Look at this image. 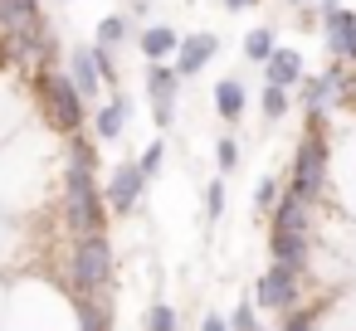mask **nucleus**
<instances>
[{
	"mask_svg": "<svg viewBox=\"0 0 356 331\" xmlns=\"http://www.w3.org/2000/svg\"><path fill=\"white\" fill-rule=\"evenodd\" d=\"M327 190H332V142L322 132V117H312L307 132H302V142H298V151H293L283 195H293V200H302V205L317 210L327 200Z\"/></svg>",
	"mask_w": 356,
	"mask_h": 331,
	"instance_id": "obj_1",
	"label": "nucleus"
},
{
	"mask_svg": "<svg viewBox=\"0 0 356 331\" xmlns=\"http://www.w3.org/2000/svg\"><path fill=\"white\" fill-rule=\"evenodd\" d=\"M69 282L79 302L113 297V239L108 234H79L69 244Z\"/></svg>",
	"mask_w": 356,
	"mask_h": 331,
	"instance_id": "obj_2",
	"label": "nucleus"
},
{
	"mask_svg": "<svg viewBox=\"0 0 356 331\" xmlns=\"http://www.w3.org/2000/svg\"><path fill=\"white\" fill-rule=\"evenodd\" d=\"M35 93H40V112H44V122L59 132V137H79V127H83V98H79V88H74V78L69 74H59V69H40L35 74Z\"/></svg>",
	"mask_w": 356,
	"mask_h": 331,
	"instance_id": "obj_3",
	"label": "nucleus"
},
{
	"mask_svg": "<svg viewBox=\"0 0 356 331\" xmlns=\"http://www.w3.org/2000/svg\"><path fill=\"white\" fill-rule=\"evenodd\" d=\"M302 273H293V268H268V273H259V282H254V302H259V312H278V316H288V312H298L302 307Z\"/></svg>",
	"mask_w": 356,
	"mask_h": 331,
	"instance_id": "obj_4",
	"label": "nucleus"
},
{
	"mask_svg": "<svg viewBox=\"0 0 356 331\" xmlns=\"http://www.w3.org/2000/svg\"><path fill=\"white\" fill-rule=\"evenodd\" d=\"M147 98H152V122L166 132L176 122V98H181V74L171 64H147Z\"/></svg>",
	"mask_w": 356,
	"mask_h": 331,
	"instance_id": "obj_5",
	"label": "nucleus"
},
{
	"mask_svg": "<svg viewBox=\"0 0 356 331\" xmlns=\"http://www.w3.org/2000/svg\"><path fill=\"white\" fill-rule=\"evenodd\" d=\"M142 195H147V176H142V166H137V161H122V166L108 176V185H103L108 210H113V214H122V219L142 205Z\"/></svg>",
	"mask_w": 356,
	"mask_h": 331,
	"instance_id": "obj_6",
	"label": "nucleus"
},
{
	"mask_svg": "<svg viewBox=\"0 0 356 331\" xmlns=\"http://www.w3.org/2000/svg\"><path fill=\"white\" fill-rule=\"evenodd\" d=\"M341 88H346V69H341V64H332V69H322V74H307V78L298 83L302 108H307L312 117H327V108L341 103Z\"/></svg>",
	"mask_w": 356,
	"mask_h": 331,
	"instance_id": "obj_7",
	"label": "nucleus"
},
{
	"mask_svg": "<svg viewBox=\"0 0 356 331\" xmlns=\"http://www.w3.org/2000/svg\"><path fill=\"white\" fill-rule=\"evenodd\" d=\"M322 35H327V54L332 64H351L356 69V10L337 6L322 15Z\"/></svg>",
	"mask_w": 356,
	"mask_h": 331,
	"instance_id": "obj_8",
	"label": "nucleus"
},
{
	"mask_svg": "<svg viewBox=\"0 0 356 331\" xmlns=\"http://www.w3.org/2000/svg\"><path fill=\"white\" fill-rule=\"evenodd\" d=\"M69 78H74L79 98H83L88 108L103 98V69H98V54H93V44H74V49H69Z\"/></svg>",
	"mask_w": 356,
	"mask_h": 331,
	"instance_id": "obj_9",
	"label": "nucleus"
},
{
	"mask_svg": "<svg viewBox=\"0 0 356 331\" xmlns=\"http://www.w3.org/2000/svg\"><path fill=\"white\" fill-rule=\"evenodd\" d=\"M220 54V35H210V30H200V35H181V49H176V74H181V83L186 78H195L210 59Z\"/></svg>",
	"mask_w": 356,
	"mask_h": 331,
	"instance_id": "obj_10",
	"label": "nucleus"
},
{
	"mask_svg": "<svg viewBox=\"0 0 356 331\" xmlns=\"http://www.w3.org/2000/svg\"><path fill=\"white\" fill-rule=\"evenodd\" d=\"M268 234H317V210L302 205V200H293V195H278Z\"/></svg>",
	"mask_w": 356,
	"mask_h": 331,
	"instance_id": "obj_11",
	"label": "nucleus"
},
{
	"mask_svg": "<svg viewBox=\"0 0 356 331\" xmlns=\"http://www.w3.org/2000/svg\"><path fill=\"white\" fill-rule=\"evenodd\" d=\"M268 253L278 268H293V273H312V234H268Z\"/></svg>",
	"mask_w": 356,
	"mask_h": 331,
	"instance_id": "obj_12",
	"label": "nucleus"
},
{
	"mask_svg": "<svg viewBox=\"0 0 356 331\" xmlns=\"http://www.w3.org/2000/svg\"><path fill=\"white\" fill-rule=\"evenodd\" d=\"M127 122H132V98H127V93H113V98L93 112V137H98V142H118V137L127 132Z\"/></svg>",
	"mask_w": 356,
	"mask_h": 331,
	"instance_id": "obj_13",
	"label": "nucleus"
},
{
	"mask_svg": "<svg viewBox=\"0 0 356 331\" xmlns=\"http://www.w3.org/2000/svg\"><path fill=\"white\" fill-rule=\"evenodd\" d=\"M307 78V64L298 49H273V59L264 64V83L268 88H298Z\"/></svg>",
	"mask_w": 356,
	"mask_h": 331,
	"instance_id": "obj_14",
	"label": "nucleus"
},
{
	"mask_svg": "<svg viewBox=\"0 0 356 331\" xmlns=\"http://www.w3.org/2000/svg\"><path fill=\"white\" fill-rule=\"evenodd\" d=\"M137 49L147 54V64H166V59H176L181 35H176L171 25H147V30L137 35Z\"/></svg>",
	"mask_w": 356,
	"mask_h": 331,
	"instance_id": "obj_15",
	"label": "nucleus"
},
{
	"mask_svg": "<svg viewBox=\"0 0 356 331\" xmlns=\"http://www.w3.org/2000/svg\"><path fill=\"white\" fill-rule=\"evenodd\" d=\"M244 103H249V93H244L239 74H229V78L215 83V112H220V122H239L244 117Z\"/></svg>",
	"mask_w": 356,
	"mask_h": 331,
	"instance_id": "obj_16",
	"label": "nucleus"
},
{
	"mask_svg": "<svg viewBox=\"0 0 356 331\" xmlns=\"http://www.w3.org/2000/svg\"><path fill=\"white\" fill-rule=\"evenodd\" d=\"M127 40H132V20H127V15H108V20H98L93 49H103V54H118Z\"/></svg>",
	"mask_w": 356,
	"mask_h": 331,
	"instance_id": "obj_17",
	"label": "nucleus"
},
{
	"mask_svg": "<svg viewBox=\"0 0 356 331\" xmlns=\"http://www.w3.org/2000/svg\"><path fill=\"white\" fill-rule=\"evenodd\" d=\"M273 49H278V35H273L268 25H259V30H249V35H244V59L268 64V59H273Z\"/></svg>",
	"mask_w": 356,
	"mask_h": 331,
	"instance_id": "obj_18",
	"label": "nucleus"
},
{
	"mask_svg": "<svg viewBox=\"0 0 356 331\" xmlns=\"http://www.w3.org/2000/svg\"><path fill=\"white\" fill-rule=\"evenodd\" d=\"M278 331H322V312L317 307H298V312L278 316Z\"/></svg>",
	"mask_w": 356,
	"mask_h": 331,
	"instance_id": "obj_19",
	"label": "nucleus"
},
{
	"mask_svg": "<svg viewBox=\"0 0 356 331\" xmlns=\"http://www.w3.org/2000/svg\"><path fill=\"white\" fill-rule=\"evenodd\" d=\"M259 108H264V117H268V122L288 117V88H268V83H264V93H259Z\"/></svg>",
	"mask_w": 356,
	"mask_h": 331,
	"instance_id": "obj_20",
	"label": "nucleus"
},
{
	"mask_svg": "<svg viewBox=\"0 0 356 331\" xmlns=\"http://www.w3.org/2000/svg\"><path fill=\"white\" fill-rule=\"evenodd\" d=\"M137 166H142V176L152 180V176H156V171L166 166V137H156V142H147V146H142V156H137Z\"/></svg>",
	"mask_w": 356,
	"mask_h": 331,
	"instance_id": "obj_21",
	"label": "nucleus"
},
{
	"mask_svg": "<svg viewBox=\"0 0 356 331\" xmlns=\"http://www.w3.org/2000/svg\"><path fill=\"white\" fill-rule=\"evenodd\" d=\"M142 326H147V331H176L181 321H176V307L152 302V307H147V316H142Z\"/></svg>",
	"mask_w": 356,
	"mask_h": 331,
	"instance_id": "obj_22",
	"label": "nucleus"
},
{
	"mask_svg": "<svg viewBox=\"0 0 356 331\" xmlns=\"http://www.w3.org/2000/svg\"><path fill=\"white\" fill-rule=\"evenodd\" d=\"M215 166H220V176L239 171V142H234V137H220V142H215Z\"/></svg>",
	"mask_w": 356,
	"mask_h": 331,
	"instance_id": "obj_23",
	"label": "nucleus"
},
{
	"mask_svg": "<svg viewBox=\"0 0 356 331\" xmlns=\"http://www.w3.org/2000/svg\"><path fill=\"white\" fill-rule=\"evenodd\" d=\"M220 214H225V176H215V180L205 185V219L215 224Z\"/></svg>",
	"mask_w": 356,
	"mask_h": 331,
	"instance_id": "obj_24",
	"label": "nucleus"
},
{
	"mask_svg": "<svg viewBox=\"0 0 356 331\" xmlns=\"http://www.w3.org/2000/svg\"><path fill=\"white\" fill-rule=\"evenodd\" d=\"M229 331H264V321H259V307L239 302V307L229 312Z\"/></svg>",
	"mask_w": 356,
	"mask_h": 331,
	"instance_id": "obj_25",
	"label": "nucleus"
},
{
	"mask_svg": "<svg viewBox=\"0 0 356 331\" xmlns=\"http://www.w3.org/2000/svg\"><path fill=\"white\" fill-rule=\"evenodd\" d=\"M278 195H283V190H278V180H273V176H264V180H259V190H254V205L273 214V205H278Z\"/></svg>",
	"mask_w": 356,
	"mask_h": 331,
	"instance_id": "obj_26",
	"label": "nucleus"
},
{
	"mask_svg": "<svg viewBox=\"0 0 356 331\" xmlns=\"http://www.w3.org/2000/svg\"><path fill=\"white\" fill-rule=\"evenodd\" d=\"M200 331H229V316H220V312H205V316H200Z\"/></svg>",
	"mask_w": 356,
	"mask_h": 331,
	"instance_id": "obj_27",
	"label": "nucleus"
},
{
	"mask_svg": "<svg viewBox=\"0 0 356 331\" xmlns=\"http://www.w3.org/2000/svg\"><path fill=\"white\" fill-rule=\"evenodd\" d=\"M341 108H356V69L346 74V88H341Z\"/></svg>",
	"mask_w": 356,
	"mask_h": 331,
	"instance_id": "obj_28",
	"label": "nucleus"
},
{
	"mask_svg": "<svg viewBox=\"0 0 356 331\" xmlns=\"http://www.w3.org/2000/svg\"><path fill=\"white\" fill-rule=\"evenodd\" d=\"M152 15V0H132V6H127V20H147Z\"/></svg>",
	"mask_w": 356,
	"mask_h": 331,
	"instance_id": "obj_29",
	"label": "nucleus"
},
{
	"mask_svg": "<svg viewBox=\"0 0 356 331\" xmlns=\"http://www.w3.org/2000/svg\"><path fill=\"white\" fill-rule=\"evenodd\" d=\"M220 6H225V10H234V15H239V10H249V6H254V0H220Z\"/></svg>",
	"mask_w": 356,
	"mask_h": 331,
	"instance_id": "obj_30",
	"label": "nucleus"
},
{
	"mask_svg": "<svg viewBox=\"0 0 356 331\" xmlns=\"http://www.w3.org/2000/svg\"><path fill=\"white\" fill-rule=\"evenodd\" d=\"M327 10H337V0H317V15H327Z\"/></svg>",
	"mask_w": 356,
	"mask_h": 331,
	"instance_id": "obj_31",
	"label": "nucleus"
},
{
	"mask_svg": "<svg viewBox=\"0 0 356 331\" xmlns=\"http://www.w3.org/2000/svg\"><path fill=\"white\" fill-rule=\"evenodd\" d=\"M283 6H302V0H283Z\"/></svg>",
	"mask_w": 356,
	"mask_h": 331,
	"instance_id": "obj_32",
	"label": "nucleus"
}]
</instances>
